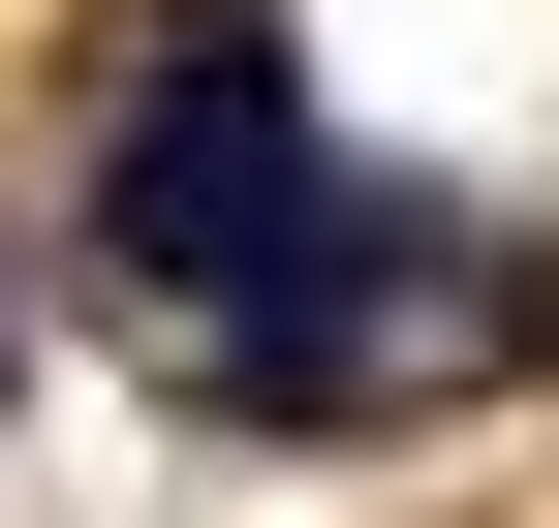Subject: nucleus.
<instances>
[{"instance_id": "nucleus-1", "label": "nucleus", "mask_w": 559, "mask_h": 528, "mask_svg": "<svg viewBox=\"0 0 559 528\" xmlns=\"http://www.w3.org/2000/svg\"><path fill=\"white\" fill-rule=\"evenodd\" d=\"M311 218H342V187H311V62H280V0H187V32L124 62V124H94V249H124L156 311H249Z\"/></svg>"}]
</instances>
